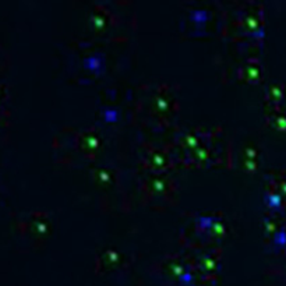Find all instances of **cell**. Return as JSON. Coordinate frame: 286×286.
Here are the masks:
<instances>
[{"mask_svg": "<svg viewBox=\"0 0 286 286\" xmlns=\"http://www.w3.org/2000/svg\"><path fill=\"white\" fill-rule=\"evenodd\" d=\"M215 11L210 6H194L186 11L183 24L189 25V31L194 34H205L211 28Z\"/></svg>", "mask_w": 286, "mask_h": 286, "instance_id": "6da1fadb", "label": "cell"}, {"mask_svg": "<svg viewBox=\"0 0 286 286\" xmlns=\"http://www.w3.org/2000/svg\"><path fill=\"white\" fill-rule=\"evenodd\" d=\"M144 190L151 198H162L169 200L176 191V184L171 177L165 175H154L148 177L144 183Z\"/></svg>", "mask_w": 286, "mask_h": 286, "instance_id": "7a4b0ae2", "label": "cell"}, {"mask_svg": "<svg viewBox=\"0 0 286 286\" xmlns=\"http://www.w3.org/2000/svg\"><path fill=\"white\" fill-rule=\"evenodd\" d=\"M176 108V98L168 89V87L158 88L151 99V109L154 112V115L159 119H168L175 113Z\"/></svg>", "mask_w": 286, "mask_h": 286, "instance_id": "3957f363", "label": "cell"}, {"mask_svg": "<svg viewBox=\"0 0 286 286\" xmlns=\"http://www.w3.org/2000/svg\"><path fill=\"white\" fill-rule=\"evenodd\" d=\"M102 145V138L99 136L98 130L88 129L80 133L77 138V147L87 157H95V154L99 151Z\"/></svg>", "mask_w": 286, "mask_h": 286, "instance_id": "277c9868", "label": "cell"}, {"mask_svg": "<svg viewBox=\"0 0 286 286\" xmlns=\"http://www.w3.org/2000/svg\"><path fill=\"white\" fill-rule=\"evenodd\" d=\"M145 165L155 175H161L172 166V157L162 148H152L145 155Z\"/></svg>", "mask_w": 286, "mask_h": 286, "instance_id": "5b68a950", "label": "cell"}, {"mask_svg": "<svg viewBox=\"0 0 286 286\" xmlns=\"http://www.w3.org/2000/svg\"><path fill=\"white\" fill-rule=\"evenodd\" d=\"M207 137L208 134L201 131V130H196V131H191L187 133L182 137L180 140V147L186 150L187 152H193L194 150H197L198 147H201L203 144L207 143Z\"/></svg>", "mask_w": 286, "mask_h": 286, "instance_id": "8992f818", "label": "cell"}, {"mask_svg": "<svg viewBox=\"0 0 286 286\" xmlns=\"http://www.w3.org/2000/svg\"><path fill=\"white\" fill-rule=\"evenodd\" d=\"M110 20H112V15L109 10H106L105 7H96L89 15V25L95 31H102L109 25Z\"/></svg>", "mask_w": 286, "mask_h": 286, "instance_id": "52a82bcc", "label": "cell"}, {"mask_svg": "<svg viewBox=\"0 0 286 286\" xmlns=\"http://www.w3.org/2000/svg\"><path fill=\"white\" fill-rule=\"evenodd\" d=\"M261 66L257 59H249L242 67L239 68V77L247 82H254L260 80Z\"/></svg>", "mask_w": 286, "mask_h": 286, "instance_id": "ba28073f", "label": "cell"}, {"mask_svg": "<svg viewBox=\"0 0 286 286\" xmlns=\"http://www.w3.org/2000/svg\"><path fill=\"white\" fill-rule=\"evenodd\" d=\"M94 179L102 186H109L115 182V175H113V171L109 169L108 166H102L94 172Z\"/></svg>", "mask_w": 286, "mask_h": 286, "instance_id": "9c48e42d", "label": "cell"}, {"mask_svg": "<svg viewBox=\"0 0 286 286\" xmlns=\"http://www.w3.org/2000/svg\"><path fill=\"white\" fill-rule=\"evenodd\" d=\"M120 260H122L120 253H117L116 250H106V252L101 256L99 263H101V266L105 267V268H109V267H115L117 263H120Z\"/></svg>", "mask_w": 286, "mask_h": 286, "instance_id": "30bf717a", "label": "cell"}, {"mask_svg": "<svg viewBox=\"0 0 286 286\" xmlns=\"http://www.w3.org/2000/svg\"><path fill=\"white\" fill-rule=\"evenodd\" d=\"M218 263H219L218 257L210 253V254H207V256L203 257V260H201V267H203V270L208 271V273H211V271H214V270L218 267Z\"/></svg>", "mask_w": 286, "mask_h": 286, "instance_id": "8fae6325", "label": "cell"}]
</instances>
